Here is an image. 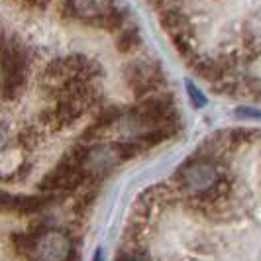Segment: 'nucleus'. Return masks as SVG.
Returning a JSON list of instances; mask_svg holds the SVG:
<instances>
[{
	"label": "nucleus",
	"instance_id": "f257e3e1",
	"mask_svg": "<svg viewBox=\"0 0 261 261\" xmlns=\"http://www.w3.org/2000/svg\"><path fill=\"white\" fill-rule=\"evenodd\" d=\"M28 77V53L12 36L0 34V94L10 100L22 91Z\"/></svg>",
	"mask_w": 261,
	"mask_h": 261
},
{
	"label": "nucleus",
	"instance_id": "f03ea898",
	"mask_svg": "<svg viewBox=\"0 0 261 261\" xmlns=\"http://www.w3.org/2000/svg\"><path fill=\"white\" fill-rule=\"evenodd\" d=\"M87 147H73L57 165L55 169L39 183V189L45 195H53V193H71L77 187L87 181V157H89Z\"/></svg>",
	"mask_w": 261,
	"mask_h": 261
},
{
	"label": "nucleus",
	"instance_id": "7ed1b4c3",
	"mask_svg": "<svg viewBox=\"0 0 261 261\" xmlns=\"http://www.w3.org/2000/svg\"><path fill=\"white\" fill-rule=\"evenodd\" d=\"M218 179L220 175L210 159H193L185 163L177 173L179 187L183 189V193H187L195 200H200L202 196L208 195L212 187L218 183Z\"/></svg>",
	"mask_w": 261,
	"mask_h": 261
},
{
	"label": "nucleus",
	"instance_id": "20e7f679",
	"mask_svg": "<svg viewBox=\"0 0 261 261\" xmlns=\"http://www.w3.org/2000/svg\"><path fill=\"white\" fill-rule=\"evenodd\" d=\"M75 255L73 244L65 232L47 228L34 246L30 261H71Z\"/></svg>",
	"mask_w": 261,
	"mask_h": 261
},
{
	"label": "nucleus",
	"instance_id": "39448f33",
	"mask_svg": "<svg viewBox=\"0 0 261 261\" xmlns=\"http://www.w3.org/2000/svg\"><path fill=\"white\" fill-rule=\"evenodd\" d=\"M51 202V195H12L0 191V212L2 214H18L28 216L43 210Z\"/></svg>",
	"mask_w": 261,
	"mask_h": 261
},
{
	"label": "nucleus",
	"instance_id": "423d86ee",
	"mask_svg": "<svg viewBox=\"0 0 261 261\" xmlns=\"http://www.w3.org/2000/svg\"><path fill=\"white\" fill-rule=\"evenodd\" d=\"M47 228L43 226V228H30L26 232H18V234L12 236V248L14 251L18 253V255H22V257H26L30 259V255H32V251H34V246H36V242L39 240V236L43 234Z\"/></svg>",
	"mask_w": 261,
	"mask_h": 261
},
{
	"label": "nucleus",
	"instance_id": "0eeeda50",
	"mask_svg": "<svg viewBox=\"0 0 261 261\" xmlns=\"http://www.w3.org/2000/svg\"><path fill=\"white\" fill-rule=\"evenodd\" d=\"M118 116H120V112H118L116 108H108L106 112H102L100 116L94 120V124L87 130V138L98 136V132H102V130H106L108 126H112V122H116Z\"/></svg>",
	"mask_w": 261,
	"mask_h": 261
},
{
	"label": "nucleus",
	"instance_id": "6e6552de",
	"mask_svg": "<svg viewBox=\"0 0 261 261\" xmlns=\"http://www.w3.org/2000/svg\"><path fill=\"white\" fill-rule=\"evenodd\" d=\"M189 92H191V96H193V102H195V106H202L206 100H204V96H202V92H198L193 87V85H189Z\"/></svg>",
	"mask_w": 261,
	"mask_h": 261
},
{
	"label": "nucleus",
	"instance_id": "1a4fd4ad",
	"mask_svg": "<svg viewBox=\"0 0 261 261\" xmlns=\"http://www.w3.org/2000/svg\"><path fill=\"white\" fill-rule=\"evenodd\" d=\"M116 261H145V259L140 257L138 253H124V255H120Z\"/></svg>",
	"mask_w": 261,
	"mask_h": 261
},
{
	"label": "nucleus",
	"instance_id": "9d476101",
	"mask_svg": "<svg viewBox=\"0 0 261 261\" xmlns=\"http://www.w3.org/2000/svg\"><path fill=\"white\" fill-rule=\"evenodd\" d=\"M20 2H24V4H30V6H38V4H41V0H20Z\"/></svg>",
	"mask_w": 261,
	"mask_h": 261
},
{
	"label": "nucleus",
	"instance_id": "9b49d317",
	"mask_svg": "<svg viewBox=\"0 0 261 261\" xmlns=\"http://www.w3.org/2000/svg\"><path fill=\"white\" fill-rule=\"evenodd\" d=\"M4 144H6V136H4V132L0 130V149L4 147Z\"/></svg>",
	"mask_w": 261,
	"mask_h": 261
},
{
	"label": "nucleus",
	"instance_id": "f8f14e48",
	"mask_svg": "<svg viewBox=\"0 0 261 261\" xmlns=\"http://www.w3.org/2000/svg\"><path fill=\"white\" fill-rule=\"evenodd\" d=\"M96 261H102V257H100V251H96V257H94Z\"/></svg>",
	"mask_w": 261,
	"mask_h": 261
}]
</instances>
